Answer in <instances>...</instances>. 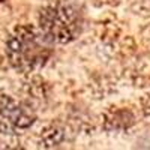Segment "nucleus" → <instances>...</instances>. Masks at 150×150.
Masks as SVG:
<instances>
[{"label": "nucleus", "instance_id": "f257e3e1", "mask_svg": "<svg viewBox=\"0 0 150 150\" xmlns=\"http://www.w3.org/2000/svg\"><path fill=\"white\" fill-rule=\"evenodd\" d=\"M51 45L53 42L39 27L20 26L9 35L5 53L17 72L29 74L45 66L51 57Z\"/></svg>", "mask_w": 150, "mask_h": 150}, {"label": "nucleus", "instance_id": "f03ea898", "mask_svg": "<svg viewBox=\"0 0 150 150\" xmlns=\"http://www.w3.org/2000/svg\"><path fill=\"white\" fill-rule=\"evenodd\" d=\"M39 29L53 44H68L83 30V12L69 0H54L39 12Z\"/></svg>", "mask_w": 150, "mask_h": 150}, {"label": "nucleus", "instance_id": "7ed1b4c3", "mask_svg": "<svg viewBox=\"0 0 150 150\" xmlns=\"http://www.w3.org/2000/svg\"><path fill=\"white\" fill-rule=\"evenodd\" d=\"M35 123V116L12 96L0 93V132L18 135Z\"/></svg>", "mask_w": 150, "mask_h": 150}]
</instances>
